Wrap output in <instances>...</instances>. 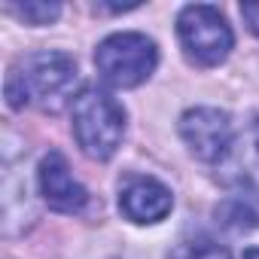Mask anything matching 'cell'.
Segmentation results:
<instances>
[{
    "instance_id": "1",
    "label": "cell",
    "mask_w": 259,
    "mask_h": 259,
    "mask_svg": "<svg viewBox=\"0 0 259 259\" xmlns=\"http://www.w3.org/2000/svg\"><path fill=\"white\" fill-rule=\"evenodd\" d=\"M79 70L67 52H34L22 58L7 76V104L10 110H25L28 104L58 113L76 101Z\"/></svg>"
},
{
    "instance_id": "2",
    "label": "cell",
    "mask_w": 259,
    "mask_h": 259,
    "mask_svg": "<svg viewBox=\"0 0 259 259\" xmlns=\"http://www.w3.org/2000/svg\"><path fill=\"white\" fill-rule=\"evenodd\" d=\"M70 113H73V135L79 150L95 162L113 159L125 135V107L110 92L98 85H85L70 104Z\"/></svg>"
},
{
    "instance_id": "9",
    "label": "cell",
    "mask_w": 259,
    "mask_h": 259,
    "mask_svg": "<svg viewBox=\"0 0 259 259\" xmlns=\"http://www.w3.org/2000/svg\"><path fill=\"white\" fill-rule=\"evenodd\" d=\"M168 259H232V253L226 247H220L217 241H207V238H192V241H183L177 244Z\"/></svg>"
},
{
    "instance_id": "7",
    "label": "cell",
    "mask_w": 259,
    "mask_h": 259,
    "mask_svg": "<svg viewBox=\"0 0 259 259\" xmlns=\"http://www.w3.org/2000/svg\"><path fill=\"white\" fill-rule=\"evenodd\" d=\"M174 207V195L165 183L156 177H132L119 189V210L125 220L138 226H153L162 223Z\"/></svg>"
},
{
    "instance_id": "12",
    "label": "cell",
    "mask_w": 259,
    "mask_h": 259,
    "mask_svg": "<svg viewBox=\"0 0 259 259\" xmlns=\"http://www.w3.org/2000/svg\"><path fill=\"white\" fill-rule=\"evenodd\" d=\"M244 259H259V247H247L244 250Z\"/></svg>"
},
{
    "instance_id": "10",
    "label": "cell",
    "mask_w": 259,
    "mask_h": 259,
    "mask_svg": "<svg viewBox=\"0 0 259 259\" xmlns=\"http://www.w3.org/2000/svg\"><path fill=\"white\" fill-rule=\"evenodd\" d=\"M16 19L28 22V25H49L61 16L58 4H46V0H31V4H10L7 7Z\"/></svg>"
},
{
    "instance_id": "3",
    "label": "cell",
    "mask_w": 259,
    "mask_h": 259,
    "mask_svg": "<svg viewBox=\"0 0 259 259\" xmlns=\"http://www.w3.org/2000/svg\"><path fill=\"white\" fill-rule=\"evenodd\" d=\"M159 64V49L147 34L122 31L110 34L95 49V67L101 79L113 89H135L153 76Z\"/></svg>"
},
{
    "instance_id": "4",
    "label": "cell",
    "mask_w": 259,
    "mask_h": 259,
    "mask_svg": "<svg viewBox=\"0 0 259 259\" xmlns=\"http://www.w3.org/2000/svg\"><path fill=\"white\" fill-rule=\"evenodd\" d=\"M177 40L183 55L198 67H217L229 58L235 37L226 16L210 4H189L177 16Z\"/></svg>"
},
{
    "instance_id": "11",
    "label": "cell",
    "mask_w": 259,
    "mask_h": 259,
    "mask_svg": "<svg viewBox=\"0 0 259 259\" xmlns=\"http://www.w3.org/2000/svg\"><path fill=\"white\" fill-rule=\"evenodd\" d=\"M241 16H244L247 28L259 37V4H241Z\"/></svg>"
},
{
    "instance_id": "8",
    "label": "cell",
    "mask_w": 259,
    "mask_h": 259,
    "mask_svg": "<svg viewBox=\"0 0 259 259\" xmlns=\"http://www.w3.org/2000/svg\"><path fill=\"white\" fill-rule=\"evenodd\" d=\"M220 223L232 226V229H253L259 223V204L253 195H232L220 210H217Z\"/></svg>"
},
{
    "instance_id": "5",
    "label": "cell",
    "mask_w": 259,
    "mask_h": 259,
    "mask_svg": "<svg viewBox=\"0 0 259 259\" xmlns=\"http://www.w3.org/2000/svg\"><path fill=\"white\" fill-rule=\"evenodd\" d=\"M177 132L198 162H220L235 147V122L220 107H192L180 116Z\"/></svg>"
},
{
    "instance_id": "6",
    "label": "cell",
    "mask_w": 259,
    "mask_h": 259,
    "mask_svg": "<svg viewBox=\"0 0 259 259\" xmlns=\"http://www.w3.org/2000/svg\"><path fill=\"white\" fill-rule=\"evenodd\" d=\"M37 186H40V195L43 201L58 210V213H82L92 201L89 189L70 174V165L67 159L52 150L40 159V168H37Z\"/></svg>"
}]
</instances>
